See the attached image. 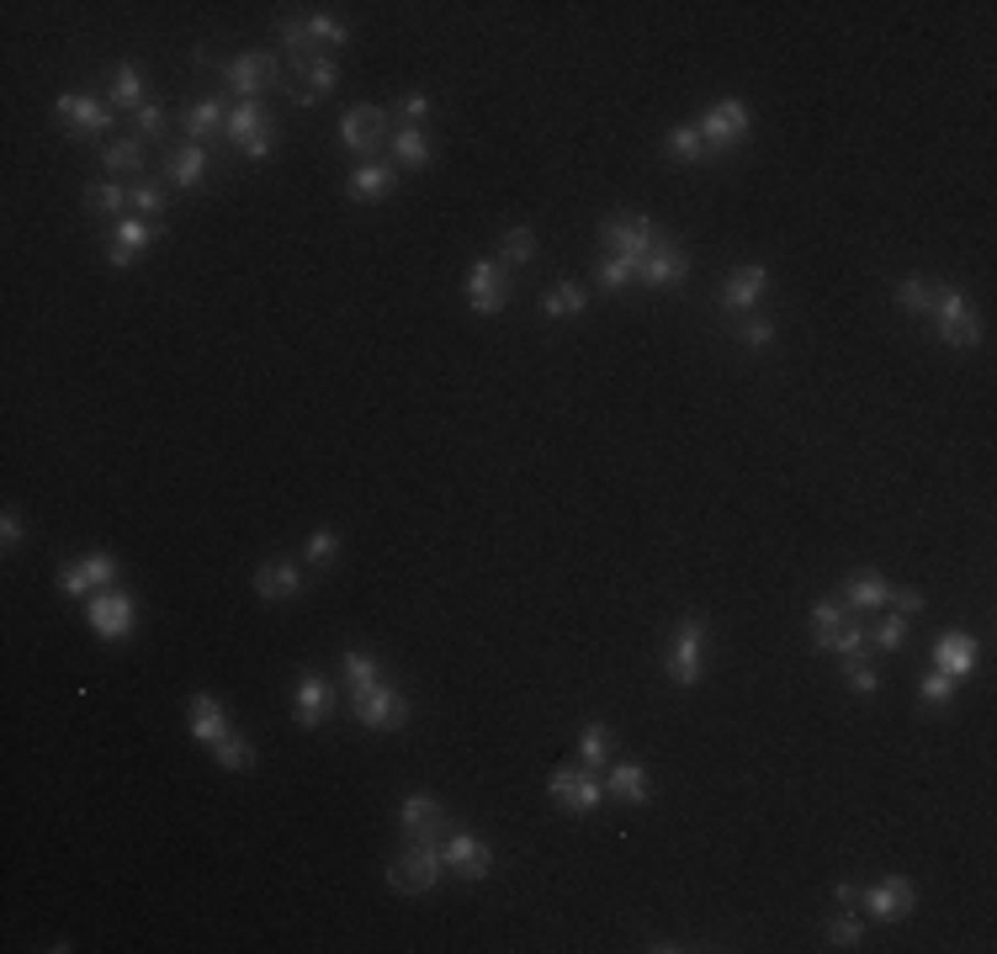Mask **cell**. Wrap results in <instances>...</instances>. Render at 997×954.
Masks as SVG:
<instances>
[{"label":"cell","instance_id":"cell-1","mask_svg":"<svg viewBox=\"0 0 997 954\" xmlns=\"http://www.w3.org/2000/svg\"><path fill=\"white\" fill-rule=\"evenodd\" d=\"M706 647H711L706 621H700V615H685L679 626L668 631V642H664V674L679 689H696L700 674H706Z\"/></svg>","mask_w":997,"mask_h":954},{"label":"cell","instance_id":"cell-2","mask_svg":"<svg viewBox=\"0 0 997 954\" xmlns=\"http://www.w3.org/2000/svg\"><path fill=\"white\" fill-rule=\"evenodd\" d=\"M351 716L362 721L366 732H394L409 721V700H403V689L394 679H372V685H356L351 689Z\"/></svg>","mask_w":997,"mask_h":954},{"label":"cell","instance_id":"cell-3","mask_svg":"<svg viewBox=\"0 0 997 954\" xmlns=\"http://www.w3.org/2000/svg\"><path fill=\"white\" fill-rule=\"evenodd\" d=\"M934 329L939 340L950 345V351H976V340H982V319H976V308L961 287H934Z\"/></svg>","mask_w":997,"mask_h":954},{"label":"cell","instance_id":"cell-4","mask_svg":"<svg viewBox=\"0 0 997 954\" xmlns=\"http://www.w3.org/2000/svg\"><path fill=\"white\" fill-rule=\"evenodd\" d=\"M700 144H706V154H727L738 149L749 133H754V112H749V101H738V96H722L706 118L696 122Z\"/></svg>","mask_w":997,"mask_h":954},{"label":"cell","instance_id":"cell-5","mask_svg":"<svg viewBox=\"0 0 997 954\" xmlns=\"http://www.w3.org/2000/svg\"><path fill=\"white\" fill-rule=\"evenodd\" d=\"M54 122H59L69 138H101L107 127H112V101H101L91 90H64L59 101H54Z\"/></svg>","mask_w":997,"mask_h":954},{"label":"cell","instance_id":"cell-6","mask_svg":"<svg viewBox=\"0 0 997 954\" xmlns=\"http://www.w3.org/2000/svg\"><path fill=\"white\" fill-rule=\"evenodd\" d=\"M441 869H446V859H441L435 843H409L394 865H388V886L398 896H424V891H435Z\"/></svg>","mask_w":997,"mask_h":954},{"label":"cell","instance_id":"cell-7","mask_svg":"<svg viewBox=\"0 0 997 954\" xmlns=\"http://www.w3.org/2000/svg\"><path fill=\"white\" fill-rule=\"evenodd\" d=\"M223 69V80L229 90L240 96V101H261V90L281 86V59H276L272 48H250V54H234L229 64H218Z\"/></svg>","mask_w":997,"mask_h":954},{"label":"cell","instance_id":"cell-8","mask_svg":"<svg viewBox=\"0 0 997 954\" xmlns=\"http://www.w3.org/2000/svg\"><path fill=\"white\" fill-rule=\"evenodd\" d=\"M223 138H229V144H234L244 159H272V149H276V122L266 118V107H261V101H240V107L229 112Z\"/></svg>","mask_w":997,"mask_h":954},{"label":"cell","instance_id":"cell-9","mask_svg":"<svg viewBox=\"0 0 997 954\" xmlns=\"http://www.w3.org/2000/svg\"><path fill=\"white\" fill-rule=\"evenodd\" d=\"M600 239H605V255H621V260H636L642 266V255L658 244V229H653V218L647 212H610L600 223Z\"/></svg>","mask_w":997,"mask_h":954},{"label":"cell","instance_id":"cell-10","mask_svg":"<svg viewBox=\"0 0 997 954\" xmlns=\"http://www.w3.org/2000/svg\"><path fill=\"white\" fill-rule=\"evenodd\" d=\"M86 621L101 642H128L133 626H139V599L128 589H96L91 604H86Z\"/></svg>","mask_w":997,"mask_h":954},{"label":"cell","instance_id":"cell-11","mask_svg":"<svg viewBox=\"0 0 997 954\" xmlns=\"http://www.w3.org/2000/svg\"><path fill=\"white\" fill-rule=\"evenodd\" d=\"M546 796L563 806V811H574V817H589L605 801V779H595L584 764H563V769L546 775Z\"/></svg>","mask_w":997,"mask_h":954},{"label":"cell","instance_id":"cell-12","mask_svg":"<svg viewBox=\"0 0 997 954\" xmlns=\"http://www.w3.org/2000/svg\"><path fill=\"white\" fill-rule=\"evenodd\" d=\"M388 122H394V112H383V107H351L340 118V144L351 154H362V159H377V149L394 138Z\"/></svg>","mask_w":997,"mask_h":954},{"label":"cell","instance_id":"cell-13","mask_svg":"<svg viewBox=\"0 0 997 954\" xmlns=\"http://www.w3.org/2000/svg\"><path fill=\"white\" fill-rule=\"evenodd\" d=\"M398 828H403V837L409 843H446V833H452V822H446V806L435 801V796H403L398 801Z\"/></svg>","mask_w":997,"mask_h":954},{"label":"cell","instance_id":"cell-14","mask_svg":"<svg viewBox=\"0 0 997 954\" xmlns=\"http://www.w3.org/2000/svg\"><path fill=\"white\" fill-rule=\"evenodd\" d=\"M122 578V563L112 552H86V557H75V563H64L59 573V589L69 599H86L91 589H112Z\"/></svg>","mask_w":997,"mask_h":954},{"label":"cell","instance_id":"cell-15","mask_svg":"<svg viewBox=\"0 0 997 954\" xmlns=\"http://www.w3.org/2000/svg\"><path fill=\"white\" fill-rule=\"evenodd\" d=\"M860 901H865V912H871L876 923H902V918L918 912V886H912L907 875H886V880H876V886H865Z\"/></svg>","mask_w":997,"mask_h":954},{"label":"cell","instance_id":"cell-16","mask_svg":"<svg viewBox=\"0 0 997 954\" xmlns=\"http://www.w3.org/2000/svg\"><path fill=\"white\" fill-rule=\"evenodd\" d=\"M441 859H446V869H456L462 880H488L499 854H494L478 833H462V828H456V833H446V843H441Z\"/></svg>","mask_w":997,"mask_h":954},{"label":"cell","instance_id":"cell-17","mask_svg":"<svg viewBox=\"0 0 997 954\" xmlns=\"http://www.w3.org/2000/svg\"><path fill=\"white\" fill-rule=\"evenodd\" d=\"M505 302H510L505 260H494V255L473 260V270H467V308H473V313H499Z\"/></svg>","mask_w":997,"mask_h":954},{"label":"cell","instance_id":"cell-18","mask_svg":"<svg viewBox=\"0 0 997 954\" xmlns=\"http://www.w3.org/2000/svg\"><path fill=\"white\" fill-rule=\"evenodd\" d=\"M159 234H165V223H149V218H139V212L118 218V229H112V239H107V266L128 270L133 260H139V249L154 244Z\"/></svg>","mask_w":997,"mask_h":954},{"label":"cell","instance_id":"cell-19","mask_svg":"<svg viewBox=\"0 0 997 954\" xmlns=\"http://www.w3.org/2000/svg\"><path fill=\"white\" fill-rule=\"evenodd\" d=\"M769 292V266H758V260H749V266H738L732 276H727L722 298H717V308H727L732 319L738 313H749V308H758V298Z\"/></svg>","mask_w":997,"mask_h":954},{"label":"cell","instance_id":"cell-20","mask_svg":"<svg viewBox=\"0 0 997 954\" xmlns=\"http://www.w3.org/2000/svg\"><path fill=\"white\" fill-rule=\"evenodd\" d=\"M690 276V255L679 249V244H653L647 255H642V266H636V281H647V287H679Z\"/></svg>","mask_w":997,"mask_h":954},{"label":"cell","instance_id":"cell-21","mask_svg":"<svg viewBox=\"0 0 997 954\" xmlns=\"http://www.w3.org/2000/svg\"><path fill=\"white\" fill-rule=\"evenodd\" d=\"M976 657H982V642H976L971 631H939V642H934V668H939V674L966 679L971 668H976Z\"/></svg>","mask_w":997,"mask_h":954},{"label":"cell","instance_id":"cell-22","mask_svg":"<svg viewBox=\"0 0 997 954\" xmlns=\"http://www.w3.org/2000/svg\"><path fill=\"white\" fill-rule=\"evenodd\" d=\"M330 706H334L330 679H324L319 668H302L298 685H292V711H298V726H319Z\"/></svg>","mask_w":997,"mask_h":954},{"label":"cell","instance_id":"cell-23","mask_svg":"<svg viewBox=\"0 0 997 954\" xmlns=\"http://www.w3.org/2000/svg\"><path fill=\"white\" fill-rule=\"evenodd\" d=\"M255 595L261 599H298L302 595V567L287 563V557H266V563L255 567Z\"/></svg>","mask_w":997,"mask_h":954},{"label":"cell","instance_id":"cell-24","mask_svg":"<svg viewBox=\"0 0 997 954\" xmlns=\"http://www.w3.org/2000/svg\"><path fill=\"white\" fill-rule=\"evenodd\" d=\"M605 796H616V801H627V806H647L653 801V779H647V769L636 758H621L605 775Z\"/></svg>","mask_w":997,"mask_h":954},{"label":"cell","instance_id":"cell-25","mask_svg":"<svg viewBox=\"0 0 997 954\" xmlns=\"http://www.w3.org/2000/svg\"><path fill=\"white\" fill-rule=\"evenodd\" d=\"M181 127H186V138L191 144H202L208 149V138H218L223 127H229V112H223V101L218 96H202V101H191L181 112Z\"/></svg>","mask_w":997,"mask_h":954},{"label":"cell","instance_id":"cell-26","mask_svg":"<svg viewBox=\"0 0 997 954\" xmlns=\"http://www.w3.org/2000/svg\"><path fill=\"white\" fill-rule=\"evenodd\" d=\"M208 170H212V154L202 144H176V149L165 154V176L176 180L181 191H197Z\"/></svg>","mask_w":997,"mask_h":954},{"label":"cell","instance_id":"cell-27","mask_svg":"<svg viewBox=\"0 0 997 954\" xmlns=\"http://www.w3.org/2000/svg\"><path fill=\"white\" fill-rule=\"evenodd\" d=\"M394 186H398V170L383 165V159H362L351 170V197L356 202H383V197H394Z\"/></svg>","mask_w":997,"mask_h":954},{"label":"cell","instance_id":"cell-28","mask_svg":"<svg viewBox=\"0 0 997 954\" xmlns=\"http://www.w3.org/2000/svg\"><path fill=\"white\" fill-rule=\"evenodd\" d=\"M388 149H394V159L403 165V170H430V159H435V149H430V133H424V127H394Z\"/></svg>","mask_w":997,"mask_h":954},{"label":"cell","instance_id":"cell-29","mask_svg":"<svg viewBox=\"0 0 997 954\" xmlns=\"http://www.w3.org/2000/svg\"><path fill=\"white\" fill-rule=\"evenodd\" d=\"M191 737L197 743H218V737H229V716L223 706L212 700V695H191Z\"/></svg>","mask_w":997,"mask_h":954},{"label":"cell","instance_id":"cell-30","mask_svg":"<svg viewBox=\"0 0 997 954\" xmlns=\"http://www.w3.org/2000/svg\"><path fill=\"white\" fill-rule=\"evenodd\" d=\"M107 96H112V107H118V112H139V107H149V101H144V75H139V64L122 59L118 69H112V80H107Z\"/></svg>","mask_w":997,"mask_h":954},{"label":"cell","instance_id":"cell-31","mask_svg":"<svg viewBox=\"0 0 997 954\" xmlns=\"http://www.w3.org/2000/svg\"><path fill=\"white\" fill-rule=\"evenodd\" d=\"M578 764H584L589 775L610 769V726H605V721H584V726H578Z\"/></svg>","mask_w":997,"mask_h":954},{"label":"cell","instance_id":"cell-32","mask_svg":"<svg viewBox=\"0 0 997 954\" xmlns=\"http://www.w3.org/2000/svg\"><path fill=\"white\" fill-rule=\"evenodd\" d=\"M886 599H891V584H886L880 573H854L849 589H844L849 610H886Z\"/></svg>","mask_w":997,"mask_h":954},{"label":"cell","instance_id":"cell-33","mask_svg":"<svg viewBox=\"0 0 997 954\" xmlns=\"http://www.w3.org/2000/svg\"><path fill=\"white\" fill-rule=\"evenodd\" d=\"M849 626V615H844V604L839 599H817L812 604V647L817 653H828L833 647V636Z\"/></svg>","mask_w":997,"mask_h":954},{"label":"cell","instance_id":"cell-34","mask_svg":"<svg viewBox=\"0 0 997 954\" xmlns=\"http://www.w3.org/2000/svg\"><path fill=\"white\" fill-rule=\"evenodd\" d=\"M536 255H542V239H536V229H525V223L505 229V239H499V260H505V266H531Z\"/></svg>","mask_w":997,"mask_h":954},{"label":"cell","instance_id":"cell-35","mask_svg":"<svg viewBox=\"0 0 997 954\" xmlns=\"http://www.w3.org/2000/svg\"><path fill=\"white\" fill-rule=\"evenodd\" d=\"M584 308H589V292H584L578 281H557V287L542 298V319H578Z\"/></svg>","mask_w":997,"mask_h":954},{"label":"cell","instance_id":"cell-36","mask_svg":"<svg viewBox=\"0 0 997 954\" xmlns=\"http://www.w3.org/2000/svg\"><path fill=\"white\" fill-rule=\"evenodd\" d=\"M86 212H101V218H128V186H118V180H96V186H86Z\"/></svg>","mask_w":997,"mask_h":954},{"label":"cell","instance_id":"cell-37","mask_svg":"<svg viewBox=\"0 0 997 954\" xmlns=\"http://www.w3.org/2000/svg\"><path fill=\"white\" fill-rule=\"evenodd\" d=\"M101 165L112 176H144V138H118L101 149Z\"/></svg>","mask_w":997,"mask_h":954},{"label":"cell","instance_id":"cell-38","mask_svg":"<svg viewBox=\"0 0 997 954\" xmlns=\"http://www.w3.org/2000/svg\"><path fill=\"white\" fill-rule=\"evenodd\" d=\"M308 37H313L319 54H330V48H345L351 43V27L340 16H330V11H308Z\"/></svg>","mask_w":997,"mask_h":954},{"label":"cell","instance_id":"cell-39","mask_svg":"<svg viewBox=\"0 0 997 954\" xmlns=\"http://www.w3.org/2000/svg\"><path fill=\"white\" fill-rule=\"evenodd\" d=\"M897 308H902L907 319H929L934 313V287L923 276H907L902 287H897Z\"/></svg>","mask_w":997,"mask_h":954},{"label":"cell","instance_id":"cell-40","mask_svg":"<svg viewBox=\"0 0 997 954\" xmlns=\"http://www.w3.org/2000/svg\"><path fill=\"white\" fill-rule=\"evenodd\" d=\"M298 75H302V90H313V96H334V86H340V64H334V54L308 59Z\"/></svg>","mask_w":997,"mask_h":954},{"label":"cell","instance_id":"cell-41","mask_svg":"<svg viewBox=\"0 0 997 954\" xmlns=\"http://www.w3.org/2000/svg\"><path fill=\"white\" fill-rule=\"evenodd\" d=\"M340 674H345V689H356V685H372L383 674V663L372 653H362V647H345L340 653Z\"/></svg>","mask_w":997,"mask_h":954},{"label":"cell","instance_id":"cell-42","mask_svg":"<svg viewBox=\"0 0 997 954\" xmlns=\"http://www.w3.org/2000/svg\"><path fill=\"white\" fill-rule=\"evenodd\" d=\"M822 933H828V944H839V950H860V939H865V923L849 912V907H839L828 923H822Z\"/></svg>","mask_w":997,"mask_h":954},{"label":"cell","instance_id":"cell-43","mask_svg":"<svg viewBox=\"0 0 997 954\" xmlns=\"http://www.w3.org/2000/svg\"><path fill=\"white\" fill-rule=\"evenodd\" d=\"M664 149L674 154V159H685V165H696L700 154H706V144H700L696 122H674V127H668V138H664Z\"/></svg>","mask_w":997,"mask_h":954},{"label":"cell","instance_id":"cell-44","mask_svg":"<svg viewBox=\"0 0 997 954\" xmlns=\"http://www.w3.org/2000/svg\"><path fill=\"white\" fill-rule=\"evenodd\" d=\"M212 758H218V769H255V747L244 743V737H234V732H229V737H218V743H212Z\"/></svg>","mask_w":997,"mask_h":954},{"label":"cell","instance_id":"cell-45","mask_svg":"<svg viewBox=\"0 0 997 954\" xmlns=\"http://www.w3.org/2000/svg\"><path fill=\"white\" fill-rule=\"evenodd\" d=\"M732 340H738V345H749V351H764V345H775V324H769V319H758V313H738Z\"/></svg>","mask_w":997,"mask_h":954},{"label":"cell","instance_id":"cell-46","mask_svg":"<svg viewBox=\"0 0 997 954\" xmlns=\"http://www.w3.org/2000/svg\"><path fill=\"white\" fill-rule=\"evenodd\" d=\"M865 636H871V647H880V653H897V647L907 642V621L897 615V610H880V621L865 631Z\"/></svg>","mask_w":997,"mask_h":954},{"label":"cell","instance_id":"cell-47","mask_svg":"<svg viewBox=\"0 0 997 954\" xmlns=\"http://www.w3.org/2000/svg\"><path fill=\"white\" fill-rule=\"evenodd\" d=\"M595 281L605 292H621L627 281H636V260H621V255H600L595 260Z\"/></svg>","mask_w":997,"mask_h":954},{"label":"cell","instance_id":"cell-48","mask_svg":"<svg viewBox=\"0 0 997 954\" xmlns=\"http://www.w3.org/2000/svg\"><path fill=\"white\" fill-rule=\"evenodd\" d=\"M950 700H955V679H950V674H939V668H929V674L918 679V706L939 711V706H950Z\"/></svg>","mask_w":997,"mask_h":954},{"label":"cell","instance_id":"cell-49","mask_svg":"<svg viewBox=\"0 0 997 954\" xmlns=\"http://www.w3.org/2000/svg\"><path fill=\"white\" fill-rule=\"evenodd\" d=\"M128 208L139 212V218H149V223H159L165 208H170V191H159V186H133V191H128Z\"/></svg>","mask_w":997,"mask_h":954},{"label":"cell","instance_id":"cell-50","mask_svg":"<svg viewBox=\"0 0 997 954\" xmlns=\"http://www.w3.org/2000/svg\"><path fill=\"white\" fill-rule=\"evenodd\" d=\"M828 653H839L844 663H854V657H871V636H865V626H854V621H849V626L833 636V647H828Z\"/></svg>","mask_w":997,"mask_h":954},{"label":"cell","instance_id":"cell-51","mask_svg":"<svg viewBox=\"0 0 997 954\" xmlns=\"http://www.w3.org/2000/svg\"><path fill=\"white\" fill-rule=\"evenodd\" d=\"M165 127H170V118H165V107H139V112H133V138H144V144H149V138H165Z\"/></svg>","mask_w":997,"mask_h":954},{"label":"cell","instance_id":"cell-52","mask_svg":"<svg viewBox=\"0 0 997 954\" xmlns=\"http://www.w3.org/2000/svg\"><path fill=\"white\" fill-rule=\"evenodd\" d=\"M844 679H849V689H854L860 700H871V695L880 689V674L871 668V663H865V657H854V663H844Z\"/></svg>","mask_w":997,"mask_h":954},{"label":"cell","instance_id":"cell-53","mask_svg":"<svg viewBox=\"0 0 997 954\" xmlns=\"http://www.w3.org/2000/svg\"><path fill=\"white\" fill-rule=\"evenodd\" d=\"M334 557H340V536H334V531H313V536H308V552H302V563L330 567Z\"/></svg>","mask_w":997,"mask_h":954},{"label":"cell","instance_id":"cell-54","mask_svg":"<svg viewBox=\"0 0 997 954\" xmlns=\"http://www.w3.org/2000/svg\"><path fill=\"white\" fill-rule=\"evenodd\" d=\"M424 112H430V96H424V90H409V96H398V107H394V118L403 122V127H420Z\"/></svg>","mask_w":997,"mask_h":954},{"label":"cell","instance_id":"cell-55","mask_svg":"<svg viewBox=\"0 0 997 954\" xmlns=\"http://www.w3.org/2000/svg\"><path fill=\"white\" fill-rule=\"evenodd\" d=\"M902 621H912V615H923L929 610V599H923V589H891V599H886Z\"/></svg>","mask_w":997,"mask_h":954},{"label":"cell","instance_id":"cell-56","mask_svg":"<svg viewBox=\"0 0 997 954\" xmlns=\"http://www.w3.org/2000/svg\"><path fill=\"white\" fill-rule=\"evenodd\" d=\"M0 546H5V552H16V546H22V514H16V509H5V514H0Z\"/></svg>","mask_w":997,"mask_h":954},{"label":"cell","instance_id":"cell-57","mask_svg":"<svg viewBox=\"0 0 997 954\" xmlns=\"http://www.w3.org/2000/svg\"><path fill=\"white\" fill-rule=\"evenodd\" d=\"M833 901H839V907H854V901H860V886L839 880V886H833Z\"/></svg>","mask_w":997,"mask_h":954},{"label":"cell","instance_id":"cell-58","mask_svg":"<svg viewBox=\"0 0 997 954\" xmlns=\"http://www.w3.org/2000/svg\"><path fill=\"white\" fill-rule=\"evenodd\" d=\"M647 950H653V954H679V950H685V944H674V939H653V944H647Z\"/></svg>","mask_w":997,"mask_h":954}]
</instances>
